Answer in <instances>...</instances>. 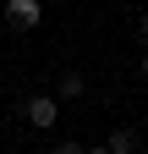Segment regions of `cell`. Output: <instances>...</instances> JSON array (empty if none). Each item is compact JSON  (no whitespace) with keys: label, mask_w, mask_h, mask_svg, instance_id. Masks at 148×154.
Listing matches in <instances>:
<instances>
[{"label":"cell","mask_w":148,"mask_h":154,"mask_svg":"<svg viewBox=\"0 0 148 154\" xmlns=\"http://www.w3.org/2000/svg\"><path fill=\"white\" fill-rule=\"evenodd\" d=\"M6 22L11 28H39L44 22V6H39V0H11V6H6Z\"/></svg>","instance_id":"2"},{"label":"cell","mask_w":148,"mask_h":154,"mask_svg":"<svg viewBox=\"0 0 148 154\" xmlns=\"http://www.w3.org/2000/svg\"><path fill=\"white\" fill-rule=\"evenodd\" d=\"M137 33H143V38H148V17H143V22H137Z\"/></svg>","instance_id":"6"},{"label":"cell","mask_w":148,"mask_h":154,"mask_svg":"<svg viewBox=\"0 0 148 154\" xmlns=\"http://www.w3.org/2000/svg\"><path fill=\"white\" fill-rule=\"evenodd\" d=\"M88 154H110V149H104V143H99V149H88Z\"/></svg>","instance_id":"7"},{"label":"cell","mask_w":148,"mask_h":154,"mask_svg":"<svg viewBox=\"0 0 148 154\" xmlns=\"http://www.w3.org/2000/svg\"><path fill=\"white\" fill-rule=\"evenodd\" d=\"M55 154H88V149H82V143H71V138H66V143H55Z\"/></svg>","instance_id":"5"},{"label":"cell","mask_w":148,"mask_h":154,"mask_svg":"<svg viewBox=\"0 0 148 154\" xmlns=\"http://www.w3.org/2000/svg\"><path fill=\"white\" fill-rule=\"evenodd\" d=\"M22 116H28V127H39V132H49V127H55V116H61V105H55L49 94H33V99L22 105Z\"/></svg>","instance_id":"1"},{"label":"cell","mask_w":148,"mask_h":154,"mask_svg":"<svg viewBox=\"0 0 148 154\" xmlns=\"http://www.w3.org/2000/svg\"><path fill=\"white\" fill-rule=\"evenodd\" d=\"M143 77H148V55H143Z\"/></svg>","instance_id":"8"},{"label":"cell","mask_w":148,"mask_h":154,"mask_svg":"<svg viewBox=\"0 0 148 154\" xmlns=\"http://www.w3.org/2000/svg\"><path fill=\"white\" fill-rule=\"evenodd\" d=\"M104 149H110V154H137V132H132V127H115Z\"/></svg>","instance_id":"3"},{"label":"cell","mask_w":148,"mask_h":154,"mask_svg":"<svg viewBox=\"0 0 148 154\" xmlns=\"http://www.w3.org/2000/svg\"><path fill=\"white\" fill-rule=\"evenodd\" d=\"M61 94H66V99H77V94H88V83H82V72H66V77H61Z\"/></svg>","instance_id":"4"}]
</instances>
